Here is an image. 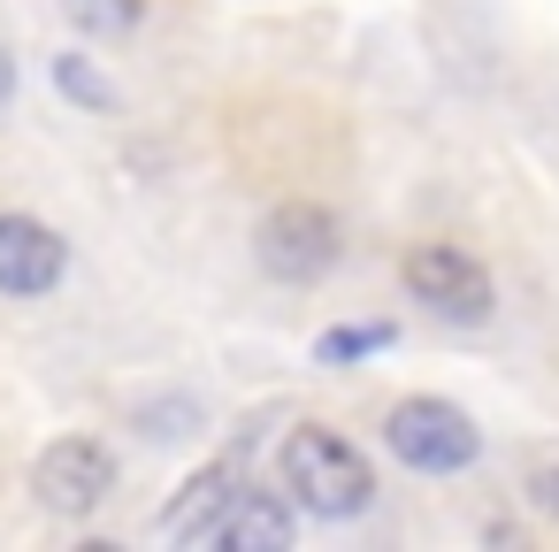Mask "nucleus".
Returning <instances> with one entry per match:
<instances>
[{
	"mask_svg": "<svg viewBox=\"0 0 559 552\" xmlns=\"http://www.w3.org/2000/svg\"><path fill=\"white\" fill-rule=\"evenodd\" d=\"M284 491H292L307 514H322V521H353V514H368V498H376V468L360 460L353 437L307 422V430L284 437Z\"/></svg>",
	"mask_w": 559,
	"mask_h": 552,
	"instance_id": "1",
	"label": "nucleus"
},
{
	"mask_svg": "<svg viewBox=\"0 0 559 552\" xmlns=\"http://www.w3.org/2000/svg\"><path fill=\"white\" fill-rule=\"evenodd\" d=\"M406 292H414V307H429L437 322H460V330H483L490 315H498V284H490V269L467 254V246H444V238H421V246H406Z\"/></svg>",
	"mask_w": 559,
	"mask_h": 552,
	"instance_id": "2",
	"label": "nucleus"
},
{
	"mask_svg": "<svg viewBox=\"0 0 559 552\" xmlns=\"http://www.w3.org/2000/svg\"><path fill=\"white\" fill-rule=\"evenodd\" d=\"M383 445H391L406 468H421V475H460V468L483 453V430H475L452 399H399V407L383 414Z\"/></svg>",
	"mask_w": 559,
	"mask_h": 552,
	"instance_id": "3",
	"label": "nucleus"
},
{
	"mask_svg": "<svg viewBox=\"0 0 559 552\" xmlns=\"http://www.w3.org/2000/svg\"><path fill=\"white\" fill-rule=\"evenodd\" d=\"M253 246H261V269L276 284H314L337 261V215L314 208V200H284V208L261 215V238Z\"/></svg>",
	"mask_w": 559,
	"mask_h": 552,
	"instance_id": "4",
	"label": "nucleus"
},
{
	"mask_svg": "<svg viewBox=\"0 0 559 552\" xmlns=\"http://www.w3.org/2000/svg\"><path fill=\"white\" fill-rule=\"evenodd\" d=\"M32 491H39L55 514H93V506H108V491H116V453H108L100 437H55V445L39 453V468H32Z\"/></svg>",
	"mask_w": 559,
	"mask_h": 552,
	"instance_id": "5",
	"label": "nucleus"
},
{
	"mask_svg": "<svg viewBox=\"0 0 559 552\" xmlns=\"http://www.w3.org/2000/svg\"><path fill=\"white\" fill-rule=\"evenodd\" d=\"M70 269V246L39 215H0V300H39Z\"/></svg>",
	"mask_w": 559,
	"mask_h": 552,
	"instance_id": "6",
	"label": "nucleus"
},
{
	"mask_svg": "<svg viewBox=\"0 0 559 552\" xmlns=\"http://www.w3.org/2000/svg\"><path fill=\"white\" fill-rule=\"evenodd\" d=\"M207 544H223V552H284L292 544V514L276 498H261V491H230L215 529H207Z\"/></svg>",
	"mask_w": 559,
	"mask_h": 552,
	"instance_id": "7",
	"label": "nucleus"
},
{
	"mask_svg": "<svg viewBox=\"0 0 559 552\" xmlns=\"http://www.w3.org/2000/svg\"><path fill=\"white\" fill-rule=\"evenodd\" d=\"M223 498H230V468H200V475L177 491V506L162 514V537H169V544H207Z\"/></svg>",
	"mask_w": 559,
	"mask_h": 552,
	"instance_id": "8",
	"label": "nucleus"
},
{
	"mask_svg": "<svg viewBox=\"0 0 559 552\" xmlns=\"http://www.w3.org/2000/svg\"><path fill=\"white\" fill-rule=\"evenodd\" d=\"M62 9H70V24L93 32V39H131L139 16H146V0H62Z\"/></svg>",
	"mask_w": 559,
	"mask_h": 552,
	"instance_id": "9",
	"label": "nucleus"
},
{
	"mask_svg": "<svg viewBox=\"0 0 559 552\" xmlns=\"http://www.w3.org/2000/svg\"><path fill=\"white\" fill-rule=\"evenodd\" d=\"M55 85H62L70 101H85V108H116V93H108V85L93 78V62H78V55H70V62H55Z\"/></svg>",
	"mask_w": 559,
	"mask_h": 552,
	"instance_id": "10",
	"label": "nucleus"
},
{
	"mask_svg": "<svg viewBox=\"0 0 559 552\" xmlns=\"http://www.w3.org/2000/svg\"><path fill=\"white\" fill-rule=\"evenodd\" d=\"M383 345H391V322H360V330H330L322 361H353V353H383Z\"/></svg>",
	"mask_w": 559,
	"mask_h": 552,
	"instance_id": "11",
	"label": "nucleus"
},
{
	"mask_svg": "<svg viewBox=\"0 0 559 552\" xmlns=\"http://www.w3.org/2000/svg\"><path fill=\"white\" fill-rule=\"evenodd\" d=\"M528 498H536V514H559V460L528 475Z\"/></svg>",
	"mask_w": 559,
	"mask_h": 552,
	"instance_id": "12",
	"label": "nucleus"
},
{
	"mask_svg": "<svg viewBox=\"0 0 559 552\" xmlns=\"http://www.w3.org/2000/svg\"><path fill=\"white\" fill-rule=\"evenodd\" d=\"M9 101H16V55H0V116H9Z\"/></svg>",
	"mask_w": 559,
	"mask_h": 552,
	"instance_id": "13",
	"label": "nucleus"
}]
</instances>
